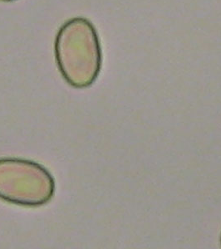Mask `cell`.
I'll use <instances>...</instances> for the list:
<instances>
[{"label":"cell","instance_id":"7a4b0ae2","mask_svg":"<svg viewBox=\"0 0 221 249\" xmlns=\"http://www.w3.org/2000/svg\"><path fill=\"white\" fill-rule=\"evenodd\" d=\"M54 176L43 165L27 159L0 158V199L9 204L37 208L54 198Z\"/></svg>","mask_w":221,"mask_h":249},{"label":"cell","instance_id":"277c9868","mask_svg":"<svg viewBox=\"0 0 221 249\" xmlns=\"http://www.w3.org/2000/svg\"></svg>","mask_w":221,"mask_h":249},{"label":"cell","instance_id":"3957f363","mask_svg":"<svg viewBox=\"0 0 221 249\" xmlns=\"http://www.w3.org/2000/svg\"><path fill=\"white\" fill-rule=\"evenodd\" d=\"M1 1H3V2H11V1H14V0H1Z\"/></svg>","mask_w":221,"mask_h":249},{"label":"cell","instance_id":"6da1fadb","mask_svg":"<svg viewBox=\"0 0 221 249\" xmlns=\"http://www.w3.org/2000/svg\"><path fill=\"white\" fill-rule=\"evenodd\" d=\"M54 53L60 73L73 88H89L99 77L102 65L99 37L85 18H73L60 28Z\"/></svg>","mask_w":221,"mask_h":249}]
</instances>
